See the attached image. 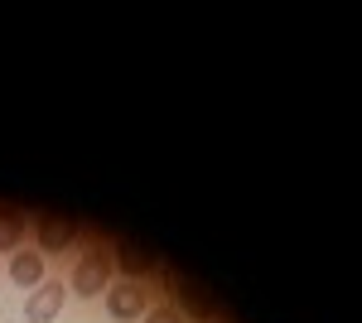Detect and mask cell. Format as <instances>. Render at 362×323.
I'll use <instances>...</instances> for the list:
<instances>
[{"label":"cell","mask_w":362,"mask_h":323,"mask_svg":"<svg viewBox=\"0 0 362 323\" xmlns=\"http://www.w3.org/2000/svg\"><path fill=\"white\" fill-rule=\"evenodd\" d=\"M112 275H116V256L112 251H87V256H78V266H73L68 290H78V299L107 295V290H112Z\"/></svg>","instance_id":"obj_1"},{"label":"cell","mask_w":362,"mask_h":323,"mask_svg":"<svg viewBox=\"0 0 362 323\" xmlns=\"http://www.w3.org/2000/svg\"><path fill=\"white\" fill-rule=\"evenodd\" d=\"M145 309H150V290L140 285V280H121L116 290H107V314L116 323L121 319H145Z\"/></svg>","instance_id":"obj_2"},{"label":"cell","mask_w":362,"mask_h":323,"mask_svg":"<svg viewBox=\"0 0 362 323\" xmlns=\"http://www.w3.org/2000/svg\"><path fill=\"white\" fill-rule=\"evenodd\" d=\"M63 299H68V285H58V280H44L39 290H29L25 299V319L29 323H54L58 309H63Z\"/></svg>","instance_id":"obj_3"},{"label":"cell","mask_w":362,"mask_h":323,"mask_svg":"<svg viewBox=\"0 0 362 323\" xmlns=\"http://www.w3.org/2000/svg\"><path fill=\"white\" fill-rule=\"evenodd\" d=\"M68 246H78V222H68V217H39V251H68Z\"/></svg>","instance_id":"obj_4"},{"label":"cell","mask_w":362,"mask_h":323,"mask_svg":"<svg viewBox=\"0 0 362 323\" xmlns=\"http://www.w3.org/2000/svg\"><path fill=\"white\" fill-rule=\"evenodd\" d=\"M116 256V270H126V275H131V280H140V275H155V270H160V256H155V251H145V246H116L112 251Z\"/></svg>","instance_id":"obj_5"},{"label":"cell","mask_w":362,"mask_h":323,"mask_svg":"<svg viewBox=\"0 0 362 323\" xmlns=\"http://www.w3.org/2000/svg\"><path fill=\"white\" fill-rule=\"evenodd\" d=\"M169 285H174V299H179V314H189V319H198V323L213 319V304L203 299V290H194V285H189V280H179V275H174Z\"/></svg>","instance_id":"obj_6"},{"label":"cell","mask_w":362,"mask_h":323,"mask_svg":"<svg viewBox=\"0 0 362 323\" xmlns=\"http://www.w3.org/2000/svg\"><path fill=\"white\" fill-rule=\"evenodd\" d=\"M10 280L25 285V290H39V285H44V261H39V251H15V256H10Z\"/></svg>","instance_id":"obj_7"},{"label":"cell","mask_w":362,"mask_h":323,"mask_svg":"<svg viewBox=\"0 0 362 323\" xmlns=\"http://www.w3.org/2000/svg\"><path fill=\"white\" fill-rule=\"evenodd\" d=\"M25 237V217L20 213H0V251H15Z\"/></svg>","instance_id":"obj_8"},{"label":"cell","mask_w":362,"mask_h":323,"mask_svg":"<svg viewBox=\"0 0 362 323\" xmlns=\"http://www.w3.org/2000/svg\"><path fill=\"white\" fill-rule=\"evenodd\" d=\"M145 323H184V314L169 304H155V309H145Z\"/></svg>","instance_id":"obj_9"}]
</instances>
